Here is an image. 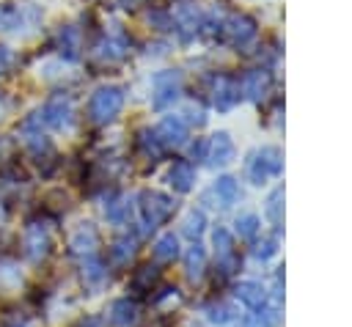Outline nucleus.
<instances>
[{"label":"nucleus","instance_id":"obj_21","mask_svg":"<svg viewBox=\"0 0 352 327\" xmlns=\"http://www.w3.org/2000/svg\"><path fill=\"white\" fill-rule=\"evenodd\" d=\"M82 280L85 286H99L104 280V267L96 256H85L82 258Z\"/></svg>","mask_w":352,"mask_h":327},{"label":"nucleus","instance_id":"obj_29","mask_svg":"<svg viewBox=\"0 0 352 327\" xmlns=\"http://www.w3.org/2000/svg\"><path fill=\"white\" fill-rule=\"evenodd\" d=\"M14 63H16V55L6 44H0V77H6L14 69Z\"/></svg>","mask_w":352,"mask_h":327},{"label":"nucleus","instance_id":"obj_1","mask_svg":"<svg viewBox=\"0 0 352 327\" xmlns=\"http://www.w3.org/2000/svg\"><path fill=\"white\" fill-rule=\"evenodd\" d=\"M124 99L126 93L121 85H99L88 99V118L94 124H110L121 113Z\"/></svg>","mask_w":352,"mask_h":327},{"label":"nucleus","instance_id":"obj_35","mask_svg":"<svg viewBox=\"0 0 352 327\" xmlns=\"http://www.w3.org/2000/svg\"><path fill=\"white\" fill-rule=\"evenodd\" d=\"M118 3H121V5H126V3L132 5V3H138V0H118Z\"/></svg>","mask_w":352,"mask_h":327},{"label":"nucleus","instance_id":"obj_12","mask_svg":"<svg viewBox=\"0 0 352 327\" xmlns=\"http://www.w3.org/2000/svg\"><path fill=\"white\" fill-rule=\"evenodd\" d=\"M170 25H173V30L179 33L182 41H190V38L198 36L204 19H201V14H198L195 8H190V5H179V8L173 11V16H170Z\"/></svg>","mask_w":352,"mask_h":327},{"label":"nucleus","instance_id":"obj_24","mask_svg":"<svg viewBox=\"0 0 352 327\" xmlns=\"http://www.w3.org/2000/svg\"><path fill=\"white\" fill-rule=\"evenodd\" d=\"M204 261H206V253H204L201 245H192V247L187 250V256H184V267H187L190 275H198V272L204 269Z\"/></svg>","mask_w":352,"mask_h":327},{"label":"nucleus","instance_id":"obj_27","mask_svg":"<svg viewBox=\"0 0 352 327\" xmlns=\"http://www.w3.org/2000/svg\"><path fill=\"white\" fill-rule=\"evenodd\" d=\"M204 225H206V217H204V212H190L187 214V220H184V234L187 236H198L201 231H204Z\"/></svg>","mask_w":352,"mask_h":327},{"label":"nucleus","instance_id":"obj_13","mask_svg":"<svg viewBox=\"0 0 352 327\" xmlns=\"http://www.w3.org/2000/svg\"><path fill=\"white\" fill-rule=\"evenodd\" d=\"M234 159V140L228 132H214L209 140H206V162L220 168V165H228Z\"/></svg>","mask_w":352,"mask_h":327},{"label":"nucleus","instance_id":"obj_26","mask_svg":"<svg viewBox=\"0 0 352 327\" xmlns=\"http://www.w3.org/2000/svg\"><path fill=\"white\" fill-rule=\"evenodd\" d=\"M3 327H36V322L25 311H11V313L3 316Z\"/></svg>","mask_w":352,"mask_h":327},{"label":"nucleus","instance_id":"obj_28","mask_svg":"<svg viewBox=\"0 0 352 327\" xmlns=\"http://www.w3.org/2000/svg\"><path fill=\"white\" fill-rule=\"evenodd\" d=\"M236 231H239V236H245V239L256 236V231H258V217H256V214L239 217V220H236Z\"/></svg>","mask_w":352,"mask_h":327},{"label":"nucleus","instance_id":"obj_11","mask_svg":"<svg viewBox=\"0 0 352 327\" xmlns=\"http://www.w3.org/2000/svg\"><path fill=\"white\" fill-rule=\"evenodd\" d=\"M212 102H214V107L220 113L231 110L239 102V85H236V80L228 77V74H217L212 80Z\"/></svg>","mask_w":352,"mask_h":327},{"label":"nucleus","instance_id":"obj_9","mask_svg":"<svg viewBox=\"0 0 352 327\" xmlns=\"http://www.w3.org/2000/svg\"><path fill=\"white\" fill-rule=\"evenodd\" d=\"M154 135L162 148H179L187 140V121L182 115H162V121L154 126Z\"/></svg>","mask_w":352,"mask_h":327},{"label":"nucleus","instance_id":"obj_33","mask_svg":"<svg viewBox=\"0 0 352 327\" xmlns=\"http://www.w3.org/2000/svg\"><path fill=\"white\" fill-rule=\"evenodd\" d=\"M96 324H99V322H96V319H82V322H80V324H77V327H96Z\"/></svg>","mask_w":352,"mask_h":327},{"label":"nucleus","instance_id":"obj_31","mask_svg":"<svg viewBox=\"0 0 352 327\" xmlns=\"http://www.w3.org/2000/svg\"><path fill=\"white\" fill-rule=\"evenodd\" d=\"M190 154H192L195 159H206V140H198V143H192Z\"/></svg>","mask_w":352,"mask_h":327},{"label":"nucleus","instance_id":"obj_15","mask_svg":"<svg viewBox=\"0 0 352 327\" xmlns=\"http://www.w3.org/2000/svg\"><path fill=\"white\" fill-rule=\"evenodd\" d=\"M96 242H99L96 228H94L91 223H80V225L72 231V236H69V250L77 253V256H94Z\"/></svg>","mask_w":352,"mask_h":327},{"label":"nucleus","instance_id":"obj_10","mask_svg":"<svg viewBox=\"0 0 352 327\" xmlns=\"http://www.w3.org/2000/svg\"><path fill=\"white\" fill-rule=\"evenodd\" d=\"M270 71H264V69H248L239 80H236V85H239V96H248V99H253V102H261L264 99V93L270 91Z\"/></svg>","mask_w":352,"mask_h":327},{"label":"nucleus","instance_id":"obj_5","mask_svg":"<svg viewBox=\"0 0 352 327\" xmlns=\"http://www.w3.org/2000/svg\"><path fill=\"white\" fill-rule=\"evenodd\" d=\"M182 93V77L176 69H162L151 77V107L165 110L170 107Z\"/></svg>","mask_w":352,"mask_h":327},{"label":"nucleus","instance_id":"obj_22","mask_svg":"<svg viewBox=\"0 0 352 327\" xmlns=\"http://www.w3.org/2000/svg\"><path fill=\"white\" fill-rule=\"evenodd\" d=\"M132 253H135V239H129V236H121L110 245V258L116 264H126L132 258Z\"/></svg>","mask_w":352,"mask_h":327},{"label":"nucleus","instance_id":"obj_34","mask_svg":"<svg viewBox=\"0 0 352 327\" xmlns=\"http://www.w3.org/2000/svg\"><path fill=\"white\" fill-rule=\"evenodd\" d=\"M6 217H8V209H6V203H3V201H0V225H3V223H6Z\"/></svg>","mask_w":352,"mask_h":327},{"label":"nucleus","instance_id":"obj_17","mask_svg":"<svg viewBox=\"0 0 352 327\" xmlns=\"http://www.w3.org/2000/svg\"><path fill=\"white\" fill-rule=\"evenodd\" d=\"M192 179H195V170H192V165L184 162V159H176V162L170 165V170H168V181H170V187H173L176 192H187V190L192 187Z\"/></svg>","mask_w":352,"mask_h":327},{"label":"nucleus","instance_id":"obj_18","mask_svg":"<svg viewBox=\"0 0 352 327\" xmlns=\"http://www.w3.org/2000/svg\"><path fill=\"white\" fill-rule=\"evenodd\" d=\"M96 55H99L104 63H116V60H121V58L126 55V41H124V38H116V36L102 38V41L96 44Z\"/></svg>","mask_w":352,"mask_h":327},{"label":"nucleus","instance_id":"obj_2","mask_svg":"<svg viewBox=\"0 0 352 327\" xmlns=\"http://www.w3.org/2000/svg\"><path fill=\"white\" fill-rule=\"evenodd\" d=\"M44 11L33 3H0V33H22L41 25Z\"/></svg>","mask_w":352,"mask_h":327},{"label":"nucleus","instance_id":"obj_23","mask_svg":"<svg viewBox=\"0 0 352 327\" xmlns=\"http://www.w3.org/2000/svg\"><path fill=\"white\" fill-rule=\"evenodd\" d=\"M176 253H179V242H176L173 234H165V236L157 239V245H154V256H157L160 261H173Z\"/></svg>","mask_w":352,"mask_h":327},{"label":"nucleus","instance_id":"obj_25","mask_svg":"<svg viewBox=\"0 0 352 327\" xmlns=\"http://www.w3.org/2000/svg\"><path fill=\"white\" fill-rule=\"evenodd\" d=\"M138 143H140V148H143L148 157H160V154H162V146H160L154 129H143L140 137H138Z\"/></svg>","mask_w":352,"mask_h":327},{"label":"nucleus","instance_id":"obj_7","mask_svg":"<svg viewBox=\"0 0 352 327\" xmlns=\"http://www.w3.org/2000/svg\"><path fill=\"white\" fill-rule=\"evenodd\" d=\"M170 212H173V201L165 192H157V190L140 192V214L148 228H157L160 223H165L170 217Z\"/></svg>","mask_w":352,"mask_h":327},{"label":"nucleus","instance_id":"obj_3","mask_svg":"<svg viewBox=\"0 0 352 327\" xmlns=\"http://www.w3.org/2000/svg\"><path fill=\"white\" fill-rule=\"evenodd\" d=\"M19 247H22V256L33 264L44 261L50 253H52V236H50V228L47 223L41 220H28L25 231H22V239H19Z\"/></svg>","mask_w":352,"mask_h":327},{"label":"nucleus","instance_id":"obj_19","mask_svg":"<svg viewBox=\"0 0 352 327\" xmlns=\"http://www.w3.org/2000/svg\"><path fill=\"white\" fill-rule=\"evenodd\" d=\"M135 319H138V308H135V302H129V300H116V302L110 305V322H113V324H118V327H129Z\"/></svg>","mask_w":352,"mask_h":327},{"label":"nucleus","instance_id":"obj_6","mask_svg":"<svg viewBox=\"0 0 352 327\" xmlns=\"http://www.w3.org/2000/svg\"><path fill=\"white\" fill-rule=\"evenodd\" d=\"M280 165H283L280 151H278L275 146H264V148H258V151L250 157V162H248V176H250L253 184H264L267 179H272V176L280 173Z\"/></svg>","mask_w":352,"mask_h":327},{"label":"nucleus","instance_id":"obj_30","mask_svg":"<svg viewBox=\"0 0 352 327\" xmlns=\"http://www.w3.org/2000/svg\"><path fill=\"white\" fill-rule=\"evenodd\" d=\"M280 195H283V190H275V192L270 195V206H267V212H270V217H272V220H278V206H280Z\"/></svg>","mask_w":352,"mask_h":327},{"label":"nucleus","instance_id":"obj_32","mask_svg":"<svg viewBox=\"0 0 352 327\" xmlns=\"http://www.w3.org/2000/svg\"><path fill=\"white\" fill-rule=\"evenodd\" d=\"M8 157H11V143L6 137H0V162L8 159Z\"/></svg>","mask_w":352,"mask_h":327},{"label":"nucleus","instance_id":"obj_4","mask_svg":"<svg viewBox=\"0 0 352 327\" xmlns=\"http://www.w3.org/2000/svg\"><path fill=\"white\" fill-rule=\"evenodd\" d=\"M38 118L44 126L60 132V129H69L72 121H74V104H72V96L66 91L60 93H52L41 107H38Z\"/></svg>","mask_w":352,"mask_h":327},{"label":"nucleus","instance_id":"obj_20","mask_svg":"<svg viewBox=\"0 0 352 327\" xmlns=\"http://www.w3.org/2000/svg\"><path fill=\"white\" fill-rule=\"evenodd\" d=\"M214 192H217V198L223 201V206H231V203L239 198V184H236L234 176H220V179L214 181Z\"/></svg>","mask_w":352,"mask_h":327},{"label":"nucleus","instance_id":"obj_14","mask_svg":"<svg viewBox=\"0 0 352 327\" xmlns=\"http://www.w3.org/2000/svg\"><path fill=\"white\" fill-rule=\"evenodd\" d=\"M55 49H58L60 58L77 60V58H80V49H82L80 27H74V25H60L58 33H55Z\"/></svg>","mask_w":352,"mask_h":327},{"label":"nucleus","instance_id":"obj_16","mask_svg":"<svg viewBox=\"0 0 352 327\" xmlns=\"http://www.w3.org/2000/svg\"><path fill=\"white\" fill-rule=\"evenodd\" d=\"M25 278L16 261L11 258H0V294H16L22 289Z\"/></svg>","mask_w":352,"mask_h":327},{"label":"nucleus","instance_id":"obj_8","mask_svg":"<svg viewBox=\"0 0 352 327\" xmlns=\"http://www.w3.org/2000/svg\"><path fill=\"white\" fill-rule=\"evenodd\" d=\"M220 33L234 47H248L256 38V22L248 14H231L220 22Z\"/></svg>","mask_w":352,"mask_h":327}]
</instances>
